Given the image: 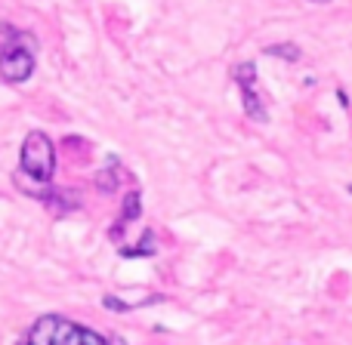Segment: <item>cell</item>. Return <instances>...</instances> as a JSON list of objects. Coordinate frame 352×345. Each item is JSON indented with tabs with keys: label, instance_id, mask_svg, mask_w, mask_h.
<instances>
[{
	"label": "cell",
	"instance_id": "cell-1",
	"mask_svg": "<svg viewBox=\"0 0 352 345\" xmlns=\"http://www.w3.org/2000/svg\"><path fill=\"white\" fill-rule=\"evenodd\" d=\"M25 345H109V340L62 315H43L31 324Z\"/></svg>",
	"mask_w": 352,
	"mask_h": 345
},
{
	"label": "cell",
	"instance_id": "cell-2",
	"mask_svg": "<svg viewBox=\"0 0 352 345\" xmlns=\"http://www.w3.org/2000/svg\"><path fill=\"white\" fill-rule=\"evenodd\" d=\"M19 167L28 179L34 182H50L56 173V148L50 142L47 133L34 130V133L25 136L22 142V152H19Z\"/></svg>",
	"mask_w": 352,
	"mask_h": 345
},
{
	"label": "cell",
	"instance_id": "cell-3",
	"mask_svg": "<svg viewBox=\"0 0 352 345\" xmlns=\"http://www.w3.org/2000/svg\"><path fill=\"white\" fill-rule=\"evenodd\" d=\"M34 71V40L28 34L12 31V40L0 49V78L6 84H25Z\"/></svg>",
	"mask_w": 352,
	"mask_h": 345
},
{
	"label": "cell",
	"instance_id": "cell-4",
	"mask_svg": "<svg viewBox=\"0 0 352 345\" xmlns=\"http://www.w3.org/2000/svg\"><path fill=\"white\" fill-rule=\"evenodd\" d=\"M232 80L238 84L241 90V99H244V115L256 123H269V111H266V102L260 96V86H256V65L254 62H241V65L232 68Z\"/></svg>",
	"mask_w": 352,
	"mask_h": 345
},
{
	"label": "cell",
	"instance_id": "cell-5",
	"mask_svg": "<svg viewBox=\"0 0 352 345\" xmlns=\"http://www.w3.org/2000/svg\"><path fill=\"white\" fill-rule=\"evenodd\" d=\"M41 200L56 213V216H65V213H72V210H78L80 206V200H78V194L74 191H47Z\"/></svg>",
	"mask_w": 352,
	"mask_h": 345
},
{
	"label": "cell",
	"instance_id": "cell-6",
	"mask_svg": "<svg viewBox=\"0 0 352 345\" xmlns=\"http://www.w3.org/2000/svg\"><path fill=\"white\" fill-rule=\"evenodd\" d=\"M140 213H142V194L140 191H130L127 198H124V210H121V219H118V228L111 231V237H118L124 228H127L133 219H140Z\"/></svg>",
	"mask_w": 352,
	"mask_h": 345
},
{
	"label": "cell",
	"instance_id": "cell-7",
	"mask_svg": "<svg viewBox=\"0 0 352 345\" xmlns=\"http://www.w3.org/2000/svg\"><path fill=\"white\" fill-rule=\"evenodd\" d=\"M121 176H124L121 160H118L115 154H111V158H109V167L96 173V188H99V191H105V194L118 191V182H121Z\"/></svg>",
	"mask_w": 352,
	"mask_h": 345
},
{
	"label": "cell",
	"instance_id": "cell-8",
	"mask_svg": "<svg viewBox=\"0 0 352 345\" xmlns=\"http://www.w3.org/2000/svg\"><path fill=\"white\" fill-rule=\"evenodd\" d=\"M158 253V241H155V231L146 228L140 237V243L136 247H121V256L124 259H140V256H155Z\"/></svg>",
	"mask_w": 352,
	"mask_h": 345
},
{
	"label": "cell",
	"instance_id": "cell-9",
	"mask_svg": "<svg viewBox=\"0 0 352 345\" xmlns=\"http://www.w3.org/2000/svg\"><path fill=\"white\" fill-rule=\"evenodd\" d=\"M266 53L269 56H285V59H291V62L300 59V49L294 47V43H272V47H266Z\"/></svg>",
	"mask_w": 352,
	"mask_h": 345
},
{
	"label": "cell",
	"instance_id": "cell-10",
	"mask_svg": "<svg viewBox=\"0 0 352 345\" xmlns=\"http://www.w3.org/2000/svg\"><path fill=\"white\" fill-rule=\"evenodd\" d=\"M102 305H105V309H111V311H130V309H133L130 302H121V299H115V296H105Z\"/></svg>",
	"mask_w": 352,
	"mask_h": 345
},
{
	"label": "cell",
	"instance_id": "cell-11",
	"mask_svg": "<svg viewBox=\"0 0 352 345\" xmlns=\"http://www.w3.org/2000/svg\"><path fill=\"white\" fill-rule=\"evenodd\" d=\"M309 3H331V0H309Z\"/></svg>",
	"mask_w": 352,
	"mask_h": 345
},
{
	"label": "cell",
	"instance_id": "cell-12",
	"mask_svg": "<svg viewBox=\"0 0 352 345\" xmlns=\"http://www.w3.org/2000/svg\"><path fill=\"white\" fill-rule=\"evenodd\" d=\"M349 194H352V185H349Z\"/></svg>",
	"mask_w": 352,
	"mask_h": 345
}]
</instances>
